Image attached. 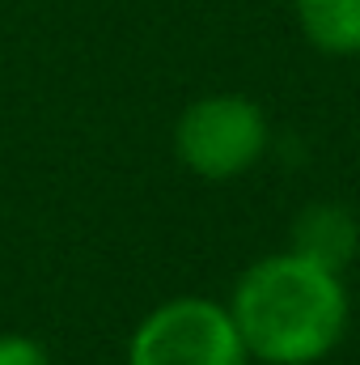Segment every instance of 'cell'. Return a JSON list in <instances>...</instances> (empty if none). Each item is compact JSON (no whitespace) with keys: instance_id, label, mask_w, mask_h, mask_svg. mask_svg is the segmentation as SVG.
Wrapping results in <instances>:
<instances>
[{"instance_id":"obj_1","label":"cell","mask_w":360,"mask_h":365,"mask_svg":"<svg viewBox=\"0 0 360 365\" xmlns=\"http://www.w3.org/2000/svg\"><path fill=\"white\" fill-rule=\"evenodd\" d=\"M233 327L263 365H318L327 361L352 323V297L344 272L322 268L305 255L271 251L233 280L229 293Z\"/></svg>"},{"instance_id":"obj_2","label":"cell","mask_w":360,"mask_h":365,"mask_svg":"<svg viewBox=\"0 0 360 365\" xmlns=\"http://www.w3.org/2000/svg\"><path fill=\"white\" fill-rule=\"evenodd\" d=\"M271 145L268 110L246 93L195 98L174 123V153L203 182L242 179Z\"/></svg>"},{"instance_id":"obj_3","label":"cell","mask_w":360,"mask_h":365,"mask_svg":"<svg viewBox=\"0 0 360 365\" xmlns=\"http://www.w3.org/2000/svg\"><path fill=\"white\" fill-rule=\"evenodd\" d=\"M123 365H250L225 302L170 297L153 306L127 336Z\"/></svg>"},{"instance_id":"obj_4","label":"cell","mask_w":360,"mask_h":365,"mask_svg":"<svg viewBox=\"0 0 360 365\" xmlns=\"http://www.w3.org/2000/svg\"><path fill=\"white\" fill-rule=\"evenodd\" d=\"M288 247L322 268H335L344 272L360 251V221L352 208L335 204V200H318V204H305L297 217H292V230H288Z\"/></svg>"},{"instance_id":"obj_5","label":"cell","mask_w":360,"mask_h":365,"mask_svg":"<svg viewBox=\"0 0 360 365\" xmlns=\"http://www.w3.org/2000/svg\"><path fill=\"white\" fill-rule=\"evenodd\" d=\"M292 17L322 56H360V0H292Z\"/></svg>"},{"instance_id":"obj_6","label":"cell","mask_w":360,"mask_h":365,"mask_svg":"<svg viewBox=\"0 0 360 365\" xmlns=\"http://www.w3.org/2000/svg\"><path fill=\"white\" fill-rule=\"evenodd\" d=\"M0 365H51V357H47V349L34 336L4 331L0 336Z\"/></svg>"}]
</instances>
